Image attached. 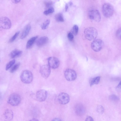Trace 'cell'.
Instances as JSON below:
<instances>
[{
	"label": "cell",
	"instance_id": "cell-34",
	"mask_svg": "<svg viewBox=\"0 0 121 121\" xmlns=\"http://www.w3.org/2000/svg\"><path fill=\"white\" fill-rule=\"evenodd\" d=\"M52 121H61L60 119L59 118H55L53 119Z\"/></svg>",
	"mask_w": 121,
	"mask_h": 121
},
{
	"label": "cell",
	"instance_id": "cell-20",
	"mask_svg": "<svg viewBox=\"0 0 121 121\" xmlns=\"http://www.w3.org/2000/svg\"><path fill=\"white\" fill-rule=\"evenodd\" d=\"M55 18L57 22H62L64 21L63 16L61 13H58L55 15Z\"/></svg>",
	"mask_w": 121,
	"mask_h": 121
},
{
	"label": "cell",
	"instance_id": "cell-28",
	"mask_svg": "<svg viewBox=\"0 0 121 121\" xmlns=\"http://www.w3.org/2000/svg\"><path fill=\"white\" fill-rule=\"evenodd\" d=\"M96 111L99 114H102L104 112V108L102 106L99 105L97 108Z\"/></svg>",
	"mask_w": 121,
	"mask_h": 121
},
{
	"label": "cell",
	"instance_id": "cell-13",
	"mask_svg": "<svg viewBox=\"0 0 121 121\" xmlns=\"http://www.w3.org/2000/svg\"><path fill=\"white\" fill-rule=\"evenodd\" d=\"M75 110L76 114L79 116H82L86 113L85 108L83 104L81 103H78L76 105Z\"/></svg>",
	"mask_w": 121,
	"mask_h": 121
},
{
	"label": "cell",
	"instance_id": "cell-35",
	"mask_svg": "<svg viewBox=\"0 0 121 121\" xmlns=\"http://www.w3.org/2000/svg\"><path fill=\"white\" fill-rule=\"evenodd\" d=\"M68 8V5L67 4H66L65 7V10L67 11Z\"/></svg>",
	"mask_w": 121,
	"mask_h": 121
},
{
	"label": "cell",
	"instance_id": "cell-1",
	"mask_svg": "<svg viewBox=\"0 0 121 121\" xmlns=\"http://www.w3.org/2000/svg\"><path fill=\"white\" fill-rule=\"evenodd\" d=\"M85 38L88 40H92L95 39L98 35L96 29L93 27H90L86 28L84 31Z\"/></svg>",
	"mask_w": 121,
	"mask_h": 121
},
{
	"label": "cell",
	"instance_id": "cell-24",
	"mask_svg": "<svg viewBox=\"0 0 121 121\" xmlns=\"http://www.w3.org/2000/svg\"><path fill=\"white\" fill-rule=\"evenodd\" d=\"M109 100L113 102H117L119 100V98L116 95H110L109 98Z\"/></svg>",
	"mask_w": 121,
	"mask_h": 121
},
{
	"label": "cell",
	"instance_id": "cell-19",
	"mask_svg": "<svg viewBox=\"0 0 121 121\" xmlns=\"http://www.w3.org/2000/svg\"><path fill=\"white\" fill-rule=\"evenodd\" d=\"M100 79V76H97L91 79L89 82L90 86H91L94 84H97L99 83Z\"/></svg>",
	"mask_w": 121,
	"mask_h": 121
},
{
	"label": "cell",
	"instance_id": "cell-27",
	"mask_svg": "<svg viewBox=\"0 0 121 121\" xmlns=\"http://www.w3.org/2000/svg\"><path fill=\"white\" fill-rule=\"evenodd\" d=\"M20 33V31L17 32L14 35L10 38L9 40V42L11 43L13 42L18 36Z\"/></svg>",
	"mask_w": 121,
	"mask_h": 121
},
{
	"label": "cell",
	"instance_id": "cell-12",
	"mask_svg": "<svg viewBox=\"0 0 121 121\" xmlns=\"http://www.w3.org/2000/svg\"><path fill=\"white\" fill-rule=\"evenodd\" d=\"M48 65L50 68L53 69L57 68L59 65V61L56 57H50L48 58Z\"/></svg>",
	"mask_w": 121,
	"mask_h": 121
},
{
	"label": "cell",
	"instance_id": "cell-38",
	"mask_svg": "<svg viewBox=\"0 0 121 121\" xmlns=\"http://www.w3.org/2000/svg\"></svg>",
	"mask_w": 121,
	"mask_h": 121
},
{
	"label": "cell",
	"instance_id": "cell-3",
	"mask_svg": "<svg viewBox=\"0 0 121 121\" xmlns=\"http://www.w3.org/2000/svg\"><path fill=\"white\" fill-rule=\"evenodd\" d=\"M102 11L105 17H109L113 15L114 9L113 6L110 4L106 3L104 4L102 6Z\"/></svg>",
	"mask_w": 121,
	"mask_h": 121
},
{
	"label": "cell",
	"instance_id": "cell-5",
	"mask_svg": "<svg viewBox=\"0 0 121 121\" xmlns=\"http://www.w3.org/2000/svg\"><path fill=\"white\" fill-rule=\"evenodd\" d=\"M12 26L10 20L6 17H0V28L4 29H9Z\"/></svg>",
	"mask_w": 121,
	"mask_h": 121
},
{
	"label": "cell",
	"instance_id": "cell-22",
	"mask_svg": "<svg viewBox=\"0 0 121 121\" xmlns=\"http://www.w3.org/2000/svg\"><path fill=\"white\" fill-rule=\"evenodd\" d=\"M78 26L77 25H75L73 27L71 30V32L73 35H76L78 34Z\"/></svg>",
	"mask_w": 121,
	"mask_h": 121
},
{
	"label": "cell",
	"instance_id": "cell-23",
	"mask_svg": "<svg viewBox=\"0 0 121 121\" xmlns=\"http://www.w3.org/2000/svg\"><path fill=\"white\" fill-rule=\"evenodd\" d=\"M15 62V60H13L9 61L6 65V70H9L14 64Z\"/></svg>",
	"mask_w": 121,
	"mask_h": 121
},
{
	"label": "cell",
	"instance_id": "cell-15",
	"mask_svg": "<svg viewBox=\"0 0 121 121\" xmlns=\"http://www.w3.org/2000/svg\"><path fill=\"white\" fill-rule=\"evenodd\" d=\"M31 26L29 24L25 26L20 36L21 39H23L27 36L29 32Z\"/></svg>",
	"mask_w": 121,
	"mask_h": 121
},
{
	"label": "cell",
	"instance_id": "cell-33",
	"mask_svg": "<svg viewBox=\"0 0 121 121\" xmlns=\"http://www.w3.org/2000/svg\"><path fill=\"white\" fill-rule=\"evenodd\" d=\"M12 3L14 4H17L21 0H10Z\"/></svg>",
	"mask_w": 121,
	"mask_h": 121
},
{
	"label": "cell",
	"instance_id": "cell-25",
	"mask_svg": "<svg viewBox=\"0 0 121 121\" xmlns=\"http://www.w3.org/2000/svg\"><path fill=\"white\" fill-rule=\"evenodd\" d=\"M20 65V63L19 62L14 65L11 69L10 71V72L13 73L15 71L19 68Z\"/></svg>",
	"mask_w": 121,
	"mask_h": 121
},
{
	"label": "cell",
	"instance_id": "cell-31",
	"mask_svg": "<svg viewBox=\"0 0 121 121\" xmlns=\"http://www.w3.org/2000/svg\"><path fill=\"white\" fill-rule=\"evenodd\" d=\"M52 4V2L51 0H47L44 2V4L47 7H50Z\"/></svg>",
	"mask_w": 121,
	"mask_h": 121
},
{
	"label": "cell",
	"instance_id": "cell-36",
	"mask_svg": "<svg viewBox=\"0 0 121 121\" xmlns=\"http://www.w3.org/2000/svg\"><path fill=\"white\" fill-rule=\"evenodd\" d=\"M121 82H120V83L117 86V88H119L120 87H121Z\"/></svg>",
	"mask_w": 121,
	"mask_h": 121
},
{
	"label": "cell",
	"instance_id": "cell-17",
	"mask_svg": "<svg viewBox=\"0 0 121 121\" xmlns=\"http://www.w3.org/2000/svg\"><path fill=\"white\" fill-rule=\"evenodd\" d=\"M5 118L8 120L12 119L13 118V114L12 111L10 109H6L4 114Z\"/></svg>",
	"mask_w": 121,
	"mask_h": 121
},
{
	"label": "cell",
	"instance_id": "cell-2",
	"mask_svg": "<svg viewBox=\"0 0 121 121\" xmlns=\"http://www.w3.org/2000/svg\"><path fill=\"white\" fill-rule=\"evenodd\" d=\"M33 76L32 72L29 70H25L22 72L20 75V79L23 83L28 84L32 81Z\"/></svg>",
	"mask_w": 121,
	"mask_h": 121
},
{
	"label": "cell",
	"instance_id": "cell-4",
	"mask_svg": "<svg viewBox=\"0 0 121 121\" xmlns=\"http://www.w3.org/2000/svg\"><path fill=\"white\" fill-rule=\"evenodd\" d=\"M21 98L19 95L16 93L11 94L9 98L8 102L11 105L16 106L20 103Z\"/></svg>",
	"mask_w": 121,
	"mask_h": 121
},
{
	"label": "cell",
	"instance_id": "cell-26",
	"mask_svg": "<svg viewBox=\"0 0 121 121\" xmlns=\"http://www.w3.org/2000/svg\"><path fill=\"white\" fill-rule=\"evenodd\" d=\"M54 12V9L52 7H50L44 12V14L47 15L53 13Z\"/></svg>",
	"mask_w": 121,
	"mask_h": 121
},
{
	"label": "cell",
	"instance_id": "cell-8",
	"mask_svg": "<svg viewBox=\"0 0 121 121\" xmlns=\"http://www.w3.org/2000/svg\"><path fill=\"white\" fill-rule=\"evenodd\" d=\"M104 43L102 40L100 39H95L92 42L91 47L94 51L97 52L100 51L102 48Z\"/></svg>",
	"mask_w": 121,
	"mask_h": 121
},
{
	"label": "cell",
	"instance_id": "cell-11",
	"mask_svg": "<svg viewBox=\"0 0 121 121\" xmlns=\"http://www.w3.org/2000/svg\"><path fill=\"white\" fill-rule=\"evenodd\" d=\"M40 72L41 75L43 78H46L49 77L50 74V67L48 65H43L40 67Z\"/></svg>",
	"mask_w": 121,
	"mask_h": 121
},
{
	"label": "cell",
	"instance_id": "cell-32",
	"mask_svg": "<svg viewBox=\"0 0 121 121\" xmlns=\"http://www.w3.org/2000/svg\"><path fill=\"white\" fill-rule=\"evenodd\" d=\"M85 121H94V120L92 117L90 116H88L86 118Z\"/></svg>",
	"mask_w": 121,
	"mask_h": 121
},
{
	"label": "cell",
	"instance_id": "cell-21",
	"mask_svg": "<svg viewBox=\"0 0 121 121\" xmlns=\"http://www.w3.org/2000/svg\"><path fill=\"white\" fill-rule=\"evenodd\" d=\"M50 21L49 19L46 20L43 23L41 26V28L43 30H45L48 27L50 23Z\"/></svg>",
	"mask_w": 121,
	"mask_h": 121
},
{
	"label": "cell",
	"instance_id": "cell-6",
	"mask_svg": "<svg viewBox=\"0 0 121 121\" xmlns=\"http://www.w3.org/2000/svg\"><path fill=\"white\" fill-rule=\"evenodd\" d=\"M65 77L66 79L69 81H72L75 80L77 77V73L73 70L71 69H67L64 73Z\"/></svg>",
	"mask_w": 121,
	"mask_h": 121
},
{
	"label": "cell",
	"instance_id": "cell-30",
	"mask_svg": "<svg viewBox=\"0 0 121 121\" xmlns=\"http://www.w3.org/2000/svg\"><path fill=\"white\" fill-rule=\"evenodd\" d=\"M121 29H118L116 32V35L117 37L119 39H121Z\"/></svg>",
	"mask_w": 121,
	"mask_h": 121
},
{
	"label": "cell",
	"instance_id": "cell-16",
	"mask_svg": "<svg viewBox=\"0 0 121 121\" xmlns=\"http://www.w3.org/2000/svg\"><path fill=\"white\" fill-rule=\"evenodd\" d=\"M22 53V51L18 49H15L11 52L10 56L11 58H14L20 56Z\"/></svg>",
	"mask_w": 121,
	"mask_h": 121
},
{
	"label": "cell",
	"instance_id": "cell-39",
	"mask_svg": "<svg viewBox=\"0 0 121 121\" xmlns=\"http://www.w3.org/2000/svg\"></svg>",
	"mask_w": 121,
	"mask_h": 121
},
{
	"label": "cell",
	"instance_id": "cell-7",
	"mask_svg": "<svg viewBox=\"0 0 121 121\" xmlns=\"http://www.w3.org/2000/svg\"><path fill=\"white\" fill-rule=\"evenodd\" d=\"M88 17L91 20L98 22L101 20V17L100 13L96 9H92L90 10L88 13Z\"/></svg>",
	"mask_w": 121,
	"mask_h": 121
},
{
	"label": "cell",
	"instance_id": "cell-18",
	"mask_svg": "<svg viewBox=\"0 0 121 121\" xmlns=\"http://www.w3.org/2000/svg\"><path fill=\"white\" fill-rule=\"evenodd\" d=\"M38 37L37 36L33 37L27 41L26 45V48L27 49L30 48L32 46L35 42Z\"/></svg>",
	"mask_w": 121,
	"mask_h": 121
},
{
	"label": "cell",
	"instance_id": "cell-29",
	"mask_svg": "<svg viewBox=\"0 0 121 121\" xmlns=\"http://www.w3.org/2000/svg\"><path fill=\"white\" fill-rule=\"evenodd\" d=\"M67 37L70 41H72L74 38L73 35L71 32H69L68 34Z\"/></svg>",
	"mask_w": 121,
	"mask_h": 121
},
{
	"label": "cell",
	"instance_id": "cell-9",
	"mask_svg": "<svg viewBox=\"0 0 121 121\" xmlns=\"http://www.w3.org/2000/svg\"><path fill=\"white\" fill-rule=\"evenodd\" d=\"M57 99L60 104L64 105L69 102L70 100V98L69 95L67 93L62 92L58 95Z\"/></svg>",
	"mask_w": 121,
	"mask_h": 121
},
{
	"label": "cell",
	"instance_id": "cell-10",
	"mask_svg": "<svg viewBox=\"0 0 121 121\" xmlns=\"http://www.w3.org/2000/svg\"><path fill=\"white\" fill-rule=\"evenodd\" d=\"M48 96V92L47 91L43 89L40 90L36 92V97L37 100L40 102L45 101Z\"/></svg>",
	"mask_w": 121,
	"mask_h": 121
},
{
	"label": "cell",
	"instance_id": "cell-14",
	"mask_svg": "<svg viewBox=\"0 0 121 121\" xmlns=\"http://www.w3.org/2000/svg\"><path fill=\"white\" fill-rule=\"evenodd\" d=\"M48 41V38L46 36L41 37L38 39L36 41V44L37 46L40 47L46 44Z\"/></svg>",
	"mask_w": 121,
	"mask_h": 121
},
{
	"label": "cell",
	"instance_id": "cell-37",
	"mask_svg": "<svg viewBox=\"0 0 121 121\" xmlns=\"http://www.w3.org/2000/svg\"><path fill=\"white\" fill-rule=\"evenodd\" d=\"M30 121H38V120H37V119H35V118H33Z\"/></svg>",
	"mask_w": 121,
	"mask_h": 121
}]
</instances>
